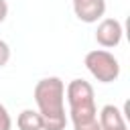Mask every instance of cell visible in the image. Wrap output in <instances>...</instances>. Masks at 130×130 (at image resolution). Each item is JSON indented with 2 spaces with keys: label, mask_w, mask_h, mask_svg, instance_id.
Listing matches in <instances>:
<instances>
[{
  "label": "cell",
  "mask_w": 130,
  "mask_h": 130,
  "mask_svg": "<svg viewBox=\"0 0 130 130\" xmlns=\"http://www.w3.org/2000/svg\"><path fill=\"white\" fill-rule=\"evenodd\" d=\"M18 130H45L43 128V118L37 110H22L16 118Z\"/></svg>",
  "instance_id": "obj_7"
},
{
  "label": "cell",
  "mask_w": 130,
  "mask_h": 130,
  "mask_svg": "<svg viewBox=\"0 0 130 130\" xmlns=\"http://www.w3.org/2000/svg\"><path fill=\"white\" fill-rule=\"evenodd\" d=\"M8 16V2L6 0H0V22H4Z\"/></svg>",
  "instance_id": "obj_10"
},
{
  "label": "cell",
  "mask_w": 130,
  "mask_h": 130,
  "mask_svg": "<svg viewBox=\"0 0 130 130\" xmlns=\"http://www.w3.org/2000/svg\"><path fill=\"white\" fill-rule=\"evenodd\" d=\"M85 67H87V71L100 83H112V81H116L120 77V63L106 49H93V51H89L85 55Z\"/></svg>",
  "instance_id": "obj_3"
},
{
  "label": "cell",
  "mask_w": 130,
  "mask_h": 130,
  "mask_svg": "<svg viewBox=\"0 0 130 130\" xmlns=\"http://www.w3.org/2000/svg\"><path fill=\"white\" fill-rule=\"evenodd\" d=\"M71 2L75 16L85 24L98 22L106 12V0H71Z\"/></svg>",
  "instance_id": "obj_5"
},
{
  "label": "cell",
  "mask_w": 130,
  "mask_h": 130,
  "mask_svg": "<svg viewBox=\"0 0 130 130\" xmlns=\"http://www.w3.org/2000/svg\"><path fill=\"white\" fill-rule=\"evenodd\" d=\"M65 98L69 104V118L73 126L87 124L98 118V108H95V95L93 87L85 79H73L65 87Z\"/></svg>",
  "instance_id": "obj_2"
},
{
  "label": "cell",
  "mask_w": 130,
  "mask_h": 130,
  "mask_svg": "<svg viewBox=\"0 0 130 130\" xmlns=\"http://www.w3.org/2000/svg\"><path fill=\"white\" fill-rule=\"evenodd\" d=\"M35 102L37 112L43 118L45 130H65L67 114H65V83L59 77H45L35 85Z\"/></svg>",
  "instance_id": "obj_1"
},
{
  "label": "cell",
  "mask_w": 130,
  "mask_h": 130,
  "mask_svg": "<svg viewBox=\"0 0 130 130\" xmlns=\"http://www.w3.org/2000/svg\"><path fill=\"white\" fill-rule=\"evenodd\" d=\"M122 35H124V28H122V22L120 20H116V18H104L98 24L95 41L104 49H112V47H118L120 45Z\"/></svg>",
  "instance_id": "obj_4"
},
{
  "label": "cell",
  "mask_w": 130,
  "mask_h": 130,
  "mask_svg": "<svg viewBox=\"0 0 130 130\" xmlns=\"http://www.w3.org/2000/svg\"><path fill=\"white\" fill-rule=\"evenodd\" d=\"M8 61H10V47L6 41L0 39V67H4Z\"/></svg>",
  "instance_id": "obj_9"
},
{
  "label": "cell",
  "mask_w": 130,
  "mask_h": 130,
  "mask_svg": "<svg viewBox=\"0 0 130 130\" xmlns=\"http://www.w3.org/2000/svg\"><path fill=\"white\" fill-rule=\"evenodd\" d=\"M98 122L102 126V130H128V124H126V118L124 114L120 112V108L108 104L100 110L98 114Z\"/></svg>",
  "instance_id": "obj_6"
},
{
  "label": "cell",
  "mask_w": 130,
  "mask_h": 130,
  "mask_svg": "<svg viewBox=\"0 0 130 130\" xmlns=\"http://www.w3.org/2000/svg\"><path fill=\"white\" fill-rule=\"evenodd\" d=\"M0 130H12V118L4 104H0Z\"/></svg>",
  "instance_id": "obj_8"
}]
</instances>
